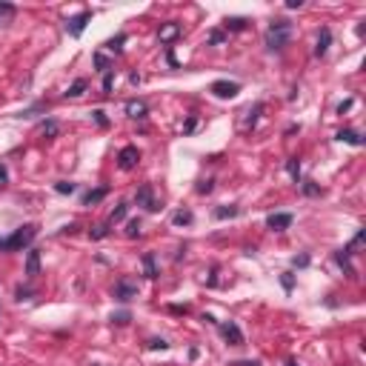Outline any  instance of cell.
<instances>
[{
  "label": "cell",
  "mask_w": 366,
  "mask_h": 366,
  "mask_svg": "<svg viewBox=\"0 0 366 366\" xmlns=\"http://www.w3.org/2000/svg\"><path fill=\"white\" fill-rule=\"evenodd\" d=\"M194 126H198V117H189V120H186V126H183V135L194 132Z\"/></svg>",
  "instance_id": "44"
},
{
  "label": "cell",
  "mask_w": 366,
  "mask_h": 366,
  "mask_svg": "<svg viewBox=\"0 0 366 366\" xmlns=\"http://www.w3.org/2000/svg\"><path fill=\"white\" fill-rule=\"evenodd\" d=\"M37 275H40V252L29 249V255H26V278H37Z\"/></svg>",
  "instance_id": "12"
},
{
  "label": "cell",
  "mask_w": 366,
  "mask_h": 366,
  "mask_svg": "<svg viewBox=\"0 0 366 366\" xmlns=\"http://www.w3.org/2000/svg\"><path fill=\"white\" fill-rule=\"evenodd\" d=\"M112 295H115V301H120V303H129L132 298H137V283L135 280H117L115 283V289H112Z\"/></svg>",
  "instance_id": "5"
},
{
  "label": "cell",
  "mask_w": 366,
  "mask_h": 366,
  "mask_svg": "<svg viewBox=\"0 0 366 366\" xmlns=\"http://www.w3.org/2000/svg\"><path fill=\"white\" fill-rule=\"evenodd\" d=\"M137 163H140V152H137V146H123L120 155H117V166H120L123 172H129V169H135Z\"/></svg>",
  "instance_id": "6"
},
{
  "label": "cell",
  "mask_w": 366,
  "mask_h": 366,
  "mask_svg": "<svg viewBox=\"0 0 366 366\" xmlns=\"http://www.w3.org/2000/svg\"><path fill=\"white\" fill-rule=\"evenodd\" d=\"M112 323H117V326H126V323L132 321V312L129 309H117V312H112V318H109Z\"/></svg>",
  "instance_id": "28"
},
{
  "label": "cell",
  "mask_w": 366,
  "mask_h": 366,
  "mask_svg": "<svg viewBox=\"0 0 366 366\" xmlns=\"http://www.w3.org/2000/svg\"><path fill=\"white\" fill-rule=\"evenodd\" d=\"M286 366H298V363H295V360H289V363H286Z\"/></svg>",
  "instance_id": "51"
},
{
  "label": "cell",
  "mask_w": 366,
  "mask_h": 366,
  "mask_svg": "<svg viewBox=\"0 0 366 366\" xmlns=\"http://www.w3.org/2000/svg\"><path fill=\"white\" fill-rule=\"evenodd\" d=\"M123 43H126V35L120 32L117 37H109V40H106L103 46H106L109 52H115V55H120V52H123Z\"/></svg>",
  "instance_id": "24"
},
{
  "label": "cell",
  "mask_w": 366,
  "mask_h": 366,
  "mask_svg": "<svg viewBox=\"0 0 366 366\" xmlns=\"http://www.w3.org/2000/svg\"><path fill=\"white\" fill-rule=\"evenodd\" d=\"M232 366H260V360H235Z\"/></svg>",
  "instance_id": "46"
},
{
  "label": "cell",
  "mask_w": 366,
  "mask_h": 366,
  "mask_svg": "<svg viewBox=\"0 0 366 366\" xmlns=\"http://www.w3.org/2000/svg\"><path fill=\"white\" fill-rule=\"evenodd\" d=\"M349 109H352V101H344L340 106H337V115H344V112H349Z\"/></svg>",
  "instance_id": "47"
},
{
  "label": "cell",
  "mask_w": 366,
  "mask_h": 366,
  "mask_svg": "<svg viewBox=\"0 0 366 366\" xmlns=\"http://www.w3.org/2000/svg\"><path fill=\"white\" fill-rule=\"evenodd\" d=\"M37 237V226L26 223L20 229H15L9 237H0V252H23L26 246H32V240Z\"/></svg>",
  "instance_id": "1"
},
{
  "label": "cell",
  "mask_w": 366,
  "mask_h": 366,
  "mask_svg": "<svg viewBox=\"0 0 366 366\" xmlns=\"http://www.w3.org/2000/svg\"><path fill=\"white\" fill-rule=\"evenodd\" d=\"M92 120L101 126V129H109V117H106V112L103 109H92Z\"/></svg>",
  "instance_id": "35"
},
{
  "label": "cell",
  "mask_w": 366,
  "mask_h": 366,
  "mask_svg": "<svg viewBox=\"0 0 366 366\" xmlns=\"http://www.w3.org/2000/svg\"><path fill=\"white\" fill-rule=\"evenodd\" d=\"M94 66H97V72H112V60L106 58V55H103V52H97V55H94Z\"/></svg>",
  "instance_id": "31"
},
{
  "label": "cell",
  "mask_w": 366,
  "mask_h": 366,
  "mask_svg": "<svg viewBox=\"0 0 366 366\" xmlns=\"http://www.w3.org/2000/svg\"><path fill=\"white\" fill-rule=\"evenodd\" d=\"M212 189H215V180H212V178H206V180L198 183V194H209Z\"/></svg>",
  "instance_id": "37"
},
{
  "label": "cell",
  "mask_w": 366,
  "mask_h": 366,
  "mask_svg": "<svg viewBox=\"0 0 366 366\" xmlns=\"http://www.w3.org/2000/svg\"><path fill=\"white\" fill-rule=\"evenodd\" d=\"M192 221H194V215L189 212V209H178V212L172 215V223H175V226H189Z\"/></svg>",
  "instance_id": "22"
},
{
  "label": "cell",
  "mask_w": 366,
  "mask_h": 366,
  "mask_svg": "<svg viewBox=\"0 0 366 366\" xmlns=\"http://www.w3.org/2000/svg\"><path fill=\"white\" fill-rule=\"evenodd\" d=\"M209 92L215 94V97H221V101H232V97L240 94V83L237 80H215L209 86Z\"/></svg>",
  "instance_id": "3"
},
{
  "label": "cell",
  "mask_w": 366,
  "mask_h": 366,
  "mask_svg": "<svg viewBox=\"0 0 366 366\" xmlns=\"http://www.w3.org/2000/svg\"><path fill=\"white\" fill-rule=\"evenodd\" d=\"M126 115L132 120H143L149 115V106H146V101H126Z\"/></svg>",
  "instance_id": "11"
},
{
  "label": "cell",
  "mask_w": 366,
  "mask_h": 366,
  "mask_svg": "<svg viewBox=\"0 0 366 366\" xmlns=\"http://www.w3.org/2000/svg\"><path fill=\"white\" fill-rule=\"evenodd\" d=\"M169 309H172L175 315H186V312H189V306H169Z\"/></svg>",
  "instance_id": "48"
},
{
  "label": "cell",
  "mask_w": 366,
  "mask_h": 366,
  "mask_svg": "<svg viewBox=\"0 0 366 366\" xmlns=\"http://www.w3.org/2000/svg\"><path fill=\"white\" fill-rule=\"evenodd\" d=\"M149 349H169V344H166L163 337H152V340H149Z\"/></svg>",
  "instance_id": "40"
},
{
  "label": "cell",
  "mask_w": 366,
  "mask_h": 366,
  "mask_svg": "<svg viewBox=\"0 0 366 366\" xmlns=\"http://www.w3.org/2000/svg\"><path fill=\"white\" fill-rule=\"evenodd\" d=\"M246 26H249L246 17H226V20H223V29L226 32H243Z\"/></svg>",
  "instance_id": "19"
},
{
  "label": "cell",
  "mask_w": 366,
  "mask_h": 366,
  "mask_svg": "<svg viewBox=\"0 0 366 366\" xmlns=\"http://www.w3.org/2000/svg\"><path fill=\"white\" fill-rule=\"evenodd\" d=\"M301 192L306 194V198H318V194H321V186H318L315 180H301Z\"/></svg>",
  "instance_id": "29"
},
{
  "label": "cell",
  "mask_w": 366,
  "mask_h": 366,
  "mask_svg": "<svg viewBox=\"0 0 366 366\" xmlns=\"http://www.w3.org/2000/svg\"><path fill=\"white\" fill-rule=\"evenodd\" d=\"M349 258H352V255H346L344 249H337V252H335V263L340 266V269H344V272L349 275V278H355V266H352V260H349Z\"/></svg>",
  "instance_id": "15"
},
{
  "label": "cell",
  "mask_w": 366,
  "mask_h": 366,
  "mask_svg": "<svg viewBox=\"0 0 366 366\" xmlns=\"http://www.w3.org/2000/svg\"><path fill=\"white\" fill-rule=\"evenodd\" d=\"M86 86H89V83H86V78H78V80L72 83V86L66 89L63 94H66V97H80V94L86 92Z\"/></svg>",
  "instance_id": "21"
},
{
  "label": "cell",
  "mask_w": 366,
  "mask_h": 366,
  "mask_svg": "<svg viewBox=\"0 0 366 366\" xmlns=\"http://www.w3.org/2000/svg\"><path fill=\"white\" fill-rule=\"evenodd\" d=\"M15 298H17V301H29V298H32V289L17 286V289H15Z\"/></svg>",
  "instance_id": "42"
},
{
  "label": "cell",
  "mask_w": 366,
  "mask_h": 366,
  "mask_svg": "<svg viewBox=\"0 0 366 366\" xmlns=\"http://www.w3.org/2000/svg\"><path fill=\"white\" fill-rule=\"evenodd\" d=\"M15 15H17V9L12 3H0V23H9Z\"/></svg>",
  "instance_id": "33"
},
{
  "label": "cell",
  "mask_w": 366,
  "mask_h": 366,
  "mask_svg": "<svg viewBox=\"0 0 366 366\" xmlns=\"http://www.w3.org/2000/svg\"><path fill=\"white\" fill-rule=\"evenodd\" d=\"M137 235H140V217L129 221V226H126V237H137Z\"/></svg>",
  "instance_id": "38"
},
{
  "label": "cell",
  "mask_w": 366,
  "mask_h": 366,
  "mask_svg": "<svg viewBox=\"0 0 366 366\" xmlns=\"http://www.w3.org/2000/svg\"><path fill=\"white\" fill-rule=\"evenodd\" d=\"M6 180H9V172H6V166L0 163V186H6Z\"/></svg>",
  "instance_id": "45"
},
{
  "label": "cell",
  "mask_w": 366,
  "mask_h": 366,
  "mask_svg": "<svg viewBox=\"0 0 366 366\" xmlns=\"http://www.w3.org/2000/svg\"><path fill=\"white\" fill-rule=\"evenodd\" d=\"M363 240H366V229H358V235L349 240V246H344V252H346V255H355V249H360Z\"/></svg>",
  "instance_id": "23"
},
{
  "label": "cell",
  "mask_w": 366,
  "mask_h": 366,
  "mask_svg": "<svg viewBox=\"0 0 366 366\" xmlns=\"http://www.w3.org/2000/svg\"><path fill=\"white\" fill-rule=\"evenodd\" d=\"M335 137L340 140V143H349V146H363V137H360L355 129H340Z\"/></svg>",
  "instance_id": "14"
},
{
  "label": "cell",
  "mask_w": 366,
  "mask_h": 366,
  "mask_svg": "<svg viewBox=\"0 0 366 366\" xmlns=\"http://www.w3.org/2000/svg\"><path fill=\"white\" fill-rule=\"evenodd\" d=\"M221 335L229 340L232 346H243V332H240V326H237L235 321H229V323H223L221 326Z\"/></svg>",
  "instance_id": "9"
},
{
  "label": "cell",
  "mask_w": 366,
  "mask_h": 366,
  "mask_svg": "<svg viewBox=\"0 0 366 366\" xmlns=\"http://www.w3.org/2000/svg\"><path fill=\"white\" fill-rule=\"evenodd\" d=\"M106 235H109V226H106V223H97V226H92V229H89V237H92V240H103Z\"/></svg>",
  "instance_id": "34"
},
{
  "label": "cell",
  "mask_w": 366,
  "mask_h": 366,
  "mask_svg": "<svg viewBox=\"0 0 366 366\" xmlns=\"http://www.w3.org/2000/svg\"><path fill=\"white\" fill-rule=\"evenodd\" d=\"M43 109H46V103H37V106H29V109H23V112H20V115H17V117H35L37 112H43Z\"/></svg>",
  "instance_id": "36"
},
{
  "label": "cell",
  "mask_w": 366,
  "mask_h": 366,
  "mask_svg": "<svg viewBox=\"0 0 366 366\" xmlns=\"http://www.w3.org/2000/svg\"><path fill=\"white\" fill-rule=\"evenodd\" d=\"M260 112H263V103H255V106L249 109V115H246V129H255V126H258Z\"/></svg>",
  "instance_id": "25"
},
{
  "label": "cell",
  "mask_w": 366,
  "mask_h": 366,
  "mask_svg": "<svg viewBox=\"0 0 366 366\" xmlns=\"http://www.w3.org/2000/svg\"><path fill=\"white\" fill-rule=\"evenodd\" d=\"M112 83H115V75H112V72H106V78H103V92H112Z\"/></svg>",
  "instance_id": "43"
},
{
  "label": "cell",
  "mask_w": 366,
  "mask_h": 366,
  "mask_svg": "<svg viewBox=\"0 0 366 366\" xmlns=\"http://www.w3.org/2000/svg\"><path fill=\"white\" fill-rule=\"evenodd\" d=\"M178 35H180V23H175V20L163 23V26H160V32H158L160 43H169V40H175Z\"/></svg>",
  "instance_id": "13"
},
{
  "label": "cell",
  "mask_w": 366,
  "mask_h": 366,
  "mask_svg": "<svg viewBox=\"0 0 366 366\" xmlns=\"http://www.w3.org/2000/svg\"><path fill=\"white\" fill-rule=\"evenodd\" d=\"M292 266H298V269L309 266V255H295V258H292Z\"/></svg>",
  "instance_id": "41"
},
{
  "label": "cell",
  "mask_w": 366,
  "mask_h": 366,
  "mask_svg": "<svg viewBox=\"0 0 366 366\" xmlns=\"http://www.w3.org/2000/svg\"><path fill=\"white\" fill-rule=\"evenodd\" d=\"M109 194V189L106 186H101V189H92V192H86L83 194V206H92V203H101L103 198Z\"/></svg>",
  "instance_id": "18"
},
{
  "label": "cell",
  "mask_w": 366,
  "mask_h": 366,
  "mask_svg": "<svg viewBox=\"0 0 366 366\" xmlns=\"http://www.w3.org/2000/svg\"><path fill=\"white\" fill-rule=\"evenodd\" d=\"M135 203H137V206H143L146 212H158V209H160V201L155 198V189H152L149 183H143V186L135 192Z\"/></svg>",
  "instance_id": "4"
},
{
  "label": "cell",
  "mask_w": 366,
  "mask_h": 366,
  "mask_svg": "<svg viewBox=\"0 0 366 366\" xmlns=\"http://www.w3.org/2000/svg\"><path fill=\"white\" fill-rule=\"evenodd\" d=\"M280 283H283V289H286V292H292V286H295L292 272H283V275H280Z\"/></svg>",
  "instance_id": "39"
},
{
  "label": "cell",
  "mask_w": 366,
  "mask_h": 366,
  "mask_svg": "<svg viewBox=\"0 0 366 366\" xmlns=\"http://www.w3.org/2000/svg\"><path fill=\"white\" fill-rule=\"evenodd\" d=\"M329 46H332V29H329V26H323V29L318 32L315 55H318V58H323V55H326V52H329Z\"/></svg>",
  "instance_id": "10"
},
{
  "label": "cell",
  "mask_w": 366,
  "mask_h": 366,
  "mask_svg": "<svg viewBox=\"0 0 366 366\" xmlns=\"http://www.w3.org/2000/svg\"><path fill=\"white\" fill-rule=\"evenodd\" d=\"M126 215H129V203H117V206L112 209V215H109V226H115V223H120Z\"/></svg>",
  "instance_id": "20"
},
{
  "label": "cell",
  "mask_w": 366,
  "mask_h": 366,
  "mask_svg": "<svg viewBox=\"0 0 366 366\" xmlns=\"http://www.w3.org/2000/svg\"><path fill=\"white\" fill-rule=\"evenodd\" d=\"M58 132H60V126H58V120H43L40 123V135L46 137V140H55V137H58Z\"/></svg>",
  "instance_id": "17"
},
{
  "label": "cell",
  "mask_w": 366,
  "mask_h": 366,
  "mask_svg": "<svg viewBox=\"0 0 366 366\" xmlns=\"http://www.w3.org/2000/svg\"><path fill=\"white\" fill-rule=\"evenodd\" d=\"M143 275H146V278H149V280H155V278H158V263H155V255H152V252H146V255H143Z\"/></svg>",
  "instance_id": "16"
},
{
  "label": "cell",
  "mask_w": 366,
  "mask_h": 366,
  "mask_svg": "<svg viewBox=\"0 0 366 366\" xmlns=\"http://www.w3.org/2000/svg\"><path fill=\"white\" fill-rule=\"evenodd\" d=\"M237 215H240V206H217V209H215V217H217V221L237 217Z\"/></svg>",
  "instance_id": "26"
},
{
  "label": "cell",
  "mask_w": 366,
  "mask_h": 366,
  "mask_svg": "<svg viewBox=\"0 0 366 366\" xmlns=\"http://www.w3.org/2000/svg\"><path fill=\"white\" fill-rule=\"evenodd\" d=\"M55 192H58V194H75V192H78V183H69V180H58V183H55Z\"/></svg>",
  "instance_id": "32"
},
{
  "label": "cell",
  "mask_w": 366,
  "mask_h": 366,
  "mask_svg": "<svg viewBox=\"0 0 366 366\" xmlns=\"http://www.w3.org/2000/svg\"><path fill=\"white\" fill-rule=\"evenodd\" d=\"M303 6V0H289L286 3V9H301Z\"/></svg>",
  "instance_id": "49"
},
{
  "label": "cell",
  "mask_w": 366,
  "mask_h": 366,
  "mask_svg": "<svg viewBox=\"0 0 366 366\" xmlns=\"http://www.w3.org/2000/svg\"><path fill=\"white\" fill-rule=\"evenodd\" d=\"M286 172H289V178H292L295 183H301V160H298V158H289V160H286Z\"/></svg>",
  "instance_id": "27"
},
{
  "label": "cell",
  "mask_w": 366,
  "mask_h": 366,
  "mask_svg": "<svg viewBox=\"0 0 366 366\" xmlns=\"http://www.w3.org/2000/svg\"><path fill=\"white\" fill-rule=\"evenodd\" d=\"M206 43H209V46H221V43H226V32H223V29H212V32L206 35Z\"/></svg>",
  "instance_id": "30"
},
{
  "label": "cell",
  "mask_w": 366,
  "mask_h": 366,
  "mask_svg": "<svg viewBox=\"0 0 366 366\" xmlns=\"http://www.w3.org/2000/svg\"><path fill=\"white\" fill-rule=\"evenodd\" d=\"M92 366H101V363H92Z\"/></svg>",
  "instance_id": "52"
},
{
  "label": "cell",
  "mask_w": 366,
  "mask_h": 366,
  "mask_svg": "<svg viewBox=\"0 0 366 366\" xmlns=\"http://www.w3.org/2000/svg\"><path fill=\"white\" fill-rule=\"evenodd\" d=\"M292 221H295V217L289 215V212H272V215L266 217V226H269L272 232H283V229L292 226Z\"/></svg>",
  "instance_id": "8"
},
{
  "label": "cell",
  "mask_w": 366,
  "mask_h": 366,
  "mask_svg": "<svg viewBox=\"0 0 366 366\" xmlns=\"http://www.w3.org/2000/svg\"><path fill=\"white\" fill-rule=\"evenodd\" d=\"M295 132H301V126H298V123H292V126H286V135H295Z\"/></svg>",
  "instance_id": "50"
},
{
  "label": "cell",
  "mask_w": 366,
  "mask_h": 366,
  "mask_svg": "<svg viewBox=\"0 0 366 366\" xmlns=\"http://www.w3.org/2000/svg\"><path fill=\"white\" fill-rule=\"evenodd\" d=\"M292 40V23L289 20H272L266 29V49L269 52H283Z\"/></svg>",
  "instance_id": "2"
},
{
  "label": "cell",
  "mask_w": 366,
  "mask_h": 366,
  "mask_svg": "<svg viewBox=\"0 0 366 366\" xmlns=\"http://www.w3.org/2000/svg\"><path fill=\"white\" fill-rule=\"evenodd\" d=\"M89 20H92V12L86 9V12H80V15H75V17H69V20H66V32H69L72 37H80Z\"/></svg>",
  "instance_id": "7"
}]
</instances>
